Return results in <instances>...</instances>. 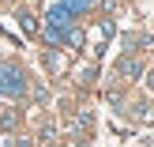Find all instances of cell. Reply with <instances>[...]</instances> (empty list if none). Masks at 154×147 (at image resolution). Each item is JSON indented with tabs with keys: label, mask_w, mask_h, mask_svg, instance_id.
<instances>
[{
	"label": "cell",
	"mask_w": 154,
	"mask_h": 147,
	"mask_svg": "<svg viewBox=\"0 0 154 147\" xmlns=\"http://www.w3.org/2000/svg\"><path fill=\"white\" fill-rule=\"evenodd\" d=\"M19 27L26 30V34H34V30H38V23H34V15H30V11H19Z\"/></svg>",
	"instance_id": "3957f363"
},
{
	"label": "cell",
	"mask_w": 154,
	"mask_h": 147,
	"mask_svg": "<svg viewBox=\"0 0 154 147\" xmlns=\"http://www.w3.org/2000/svg\"><path fill=\"white\" fill-rule=\"evenodd\" d=\"M150 117H154V113H150Z\"/></svg>",
	"instance_id": "277c9868"
},
{
	"label": "cell",
	"mask_w": 154,
	"mask_h": 147,
	"mask_svg": "<svg viewBox=\"0 0 154 147\" xmlns=\"http://www.w3.org/2000/svg\"><path fill=\"white\" fill-rule=\"evenodd\" d=\"M120 72H124L128 79H135V75L143 72V64H139V60H132V57H124V60H120Z\"/></svg>",
	"instance_id": "7a4b0ae2"
},
{
	"label": "cell",
	"mask_w": 154,
	"mask_h": 147,
	"mask_svg": "<svg viewBox=\"0 0 154 147\" xmlns=\"http://www.w3.org/2000/svg\"><path fill=\"white\" fill-rule=\"evenodd\" d=\"M0 94L23 98L26 94V75H23L19 68H11V64H0Z\"/></svg>",
	"instance_id": "6da1fadb"
}]
</instances>
